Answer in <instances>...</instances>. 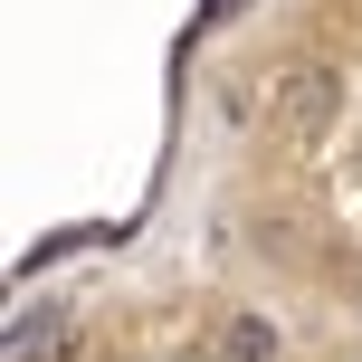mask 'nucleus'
<instances>
[{"instance_id": "obj_2", "label": "nucleus", "mask_w": 362, "mask_h": 362, "mask_svg": "<svg viewBox=\"0 0 362 362\" xmlns=\"http://www.w3.org/2000/svg\"><path fill=\"white\" fill-rule=\"evenodd\" d=\"M325 95H334V86H325V67H305V86L286 95V115H296V124H315V115H325Z\"/></svg>"}, {"instance_id": "obj_1", "label": "nucleus", "mask_w": 362, "mask_h": 362, "mask_svg": "<svg viewBox=\"0 0 362 362\" xmlns=\"http://www.w3.org/2000/svg\"><path fill=\"white\" fill-rule=\"evenodd\" d=\"M219 353H229V362H286V325H276L267 305H229V325H219Z\"/></svg>"}]
</instances>
